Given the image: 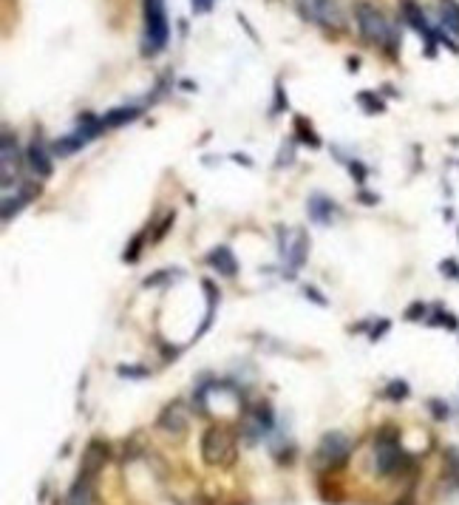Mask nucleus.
<instances>
[{
    "mask_svg": "<svg viewBox=\"0 0 459 505\" xmlns=\"http://www.w3.org/2000/svg\"><path fill=\"white\" fill-rule=\"evenodd\" d=\"M406 463V452L394 435V429H383L380 437L374 440V469L377 474H394Z\"/></svg>",
    "mask_w": 459,
    "mask_h": 505,
    "instance_id": "39448f33",
    "label": "nucleus"
},
{
    "mask_svg": "<svg viewBox=\"0 0 459 505\" xmlns=\"http://www.w3.org/2000/svg\"><path fill=\"white\" fill-rule=\"evenodd\" d=\"M26 159H28V168H31L40 179L51 176V159H48V154H45V148H43V142H40V139H34V142L28 145Z\"/></svg>",
    "mask_w": 459,
    "mask_h": 505,
    "instance_id": "f8f14e48",
    "label": "nucleus"
},
{
    "mask_svg": "<svg viewBox=\"0 0 459 505\" xmlns=\"http://www.w3.org/2000/svg\"><path fill=\"white\" fill-rule=\"evenodd\" d=\"M295 134H298V139L303 142V145H312V148H320V139L315 137V131H312V125L306 128V119H295Z\"/></svg>",
    "mask_w": 459,
    "mask_h": 505,
    "instance_id": "f3484780",
    "label": "nucleus"
},
{
    "mask_svg": "<svg viewBox=\"0 0 459 505\" xmlns=\"http://www.w3.org/2000/svg\"><path fill=\"white\" fill-rule=\"evenodd\" d=\"M346 165H349V171H352V176H355L357 182H366V176H369V168H366L360 159H349Z\"/></svg>",
    "mask_w": 459,
    "mask_h": 505,
    "instance_id": "aec40b11",
    "label": "nucleus"
},
{
    "mask_svg": "<svg viewBox=\"0 0 459 505\" xmlns=\"http://www.w3.org/2000/svg\"><path fill=\"white\" fill-rule=\"evenodd\" d=\"M355 14H357V28H360V34H363L369 43H374V46H389V48L397 46V31H394V26H392L374 6L360 3V6L355 9Z\"/></svg>",
    "mask_w": 459,
    "mask_h": 505,
    "instance_id": "f03ea898",
    "label": "nucleus"
},
{
    "mask_svg": "<svg viewBox=\"0 0 459 505\" xmlns=\"http://www.w3.org/2000/svg\"><path fill=\"white\" fill-rule=\"evenodd\" d=\"M232 159H235L238 165H247V168L252 165V159H249V156H244V154H232Z\"/></svg>",
    "mask_w": 459,
    "mask_h": 505,
    "instance_id": "c85d7f7f",
    "label": "nucleus"
},
{
    "mask_svg": "<svg viewBox=\"0 0 459 505\" xmlns=\"http://www.w3.org/2000/svg\"><path fill=\"white\" fill-rule=\"evenodd\" d=\"M309 219L312 222H318V225H329L332 219H335V213H338V208H335V202L329 199V196H323V193H315V196H309Z\"/></svg>",
    "mask_w": 459,
    "mask_h": 505,
    "instance_id": "9d476101",
    "label": "nucleus"
},
{
    "mask_svg": "<svg viewBox=\"0 0 459 505\" xmlns=\"http://www.w3.org/2000/svg\"><path fill=\"white\" fill-rule=\"evenodd\" d=\"M119 375L122 378H145L148 369H134V366H119Z\"/></svg>",
    "mask_w": 459,
    "mask_h": 505,
    "instance_id": "cd10ccee",
    "label": "nucleus"
},
{
    "mask_svg": "<svg viewBox=\"0 0 459 505\" xmlns=\"http://www.w3.org/2000/svg\"><path fill=\"white\" fill-rule=\"evenodd\" d=\"M431 324H437V326H448V329H457L459 326V321L454 312H440V315H434Z\"/></svg>",
    "mask_w": 459,
    "mask_h": 505,
    "instance_id": "412c9836",
    "label": "nucleus"
},
{
    "mask_svg": "<svg viewBox=\"0 0 459 505\" xmlns=\"http://www.w3.org/2000/svg\"><path fill=\"white\" fill-rule=\"evenodd\" d=\"M306 253H309V236L303 233V230H298L295 233V239H292V245H289V250H286V267H289V278L295 275V270L298 267H303V261H306Z\"/></svg>",
    "mask_w": 459,
    "mask_h": 505,
    "instance_id": "9b49d317",
    "label": "nucleus"
},
{
    "mask_svg": "<svg viewBox=\"0 0 459 505\" xmlns=\"http://www.w3.org/2000/svg\"><path fill=\"white\" fill-rule=\"evenodd\" d=\"M440 270H443V275H448V278H459V264L454 258H446V261L440 264Z\"/></svg>",
    "mask_w": 459,
    "mask_h": 505,
    "instance_id": "a878e982",
    "label": "nucleus"
},
{
    "mask_svg": "<svg viewBox=\"0 0 459 505\" xmlns=\"http://www.w3.org/2000/svg\"><path fill=\"white\" fill-rule=\"evenodd\" d=\"M386 329H389V321H383V324H380V326H377V329L372 332V341H377V338H380V335H383Z\"/></svg>",
    "mask_w": 459,
    "mask_h": 505,
    "instance_id": "c756f323",
    "label": "nucleus"
},
{
    "mask_svg": "<svg viewBox=\"0 0 459 505\" xmlns=\"http://www.w3.org/2000/svg\"><path fill=\"white\" fill-rule=\"evenodd\" d=\"M108 455H111L108 443H102V440H91L88 449H85V455H82V469H80V474H85V477H97L99 469L108 463Z\"/></svg>",
    "mask_w": 459,
    "mask_h": 505,
    "instance_id": "1a4fd4ad",
    "label": "nucleus"
},
{
    "mask_svg": "<svg viewBox=\"0 0 459 505\" xmlns=\"http://www.w3.org/2000/svg\"><path fill=\"white\" fill-rule=\"evenodd\" d=\"M207 264L213 267V270H219L222 275H227L232 278L235 272H238V261H235V255L230 248H216V250L207 253Z\"/></svg>",
    "mask_w": 459,
    "mask_h": 505,
    "instance_id": "ddd939ff",
    "label": "nucleus"
},
{
    "mask_svg": "<svg viewBox=\"0 0 459 505\" xmlns=\"http://www.w3.org/2000/svg\"><path fill=\"white\" fill-rule=\"evenodd\" d=\"M20 168V151H17V139L11 137V131H3L0 139V171H3V191L11 188L14 176Z\"/></svg>",
    "mask_w": 459,
    "mask_h": 505,
    "instance_id": "423d86ee",
    "label": "nucleus"
},
{
    "mask_svg": "<svg viewBox=\"0 0 459 505\" xmlns=\"http://www.w3.org/2000/svg\"><path fill=\"white\" fill-rule=\"evenodd\" d=\"M139 117V108H114V111H108L105 117H102V125L105 128H119V125H125V122H131V119H136Z\"/></svg>",
    "mask_w": 459,
    "mask_h": 505,
    "instance_id": "2eb2a0df",
    "label": "nucleus"
},
{
    "mask_svg": "<svg viewBox=\"0 0 459 505\" xmlns=\"http://www.w3.org/2000/svg\"><path fill=\"white\" fill-rule=\"evenodd\" d=\"M440 17H443V26H446L448 31L459 34V6L454 3V0H446V3H443Z\"/></svg>",
    "mask_w": 459,
    "mask_h": 505,
    "instance_id": "dca6fc26",
    "label": "nucleus"
},
{
    "mask_svg": "<svg viewBox=\"0 0 459 505\" xmlns=\"http://www.w3.org/2000/svg\"><path fill=\"white\" fill-rule=\"evenodd\" d=\"M448 463H454L459 469V449H448Z\"/></svg>",
    "mask_w": 459,
    "mask_h": 505,
    "instance_id": "7c9ffc66",
    "label": "nucleus"
},
{
    "mask_svg": "<svg viewBox=\"0 0 459 505\" xmlns=\"http://www.w3.org/2000/svg\"><path fill=\"white\" fill-rule=\"evenodd\" d=\"M386 395L392 400H403V398H409V383L406 381H392L389 389H386Z\"/></svg>",
    "mask_w": 459,
    "mask_h": 505,
    "instance_id": "6ab92c4d",
    "label": "nucleus"
},
{
    "mask_svg": "<svg viewBox=\"0 0 459 505\" xmlns=\"http://www.w3.org/2000/svg\"><path fill=\"white\" fill-rule=\"evenodd\" d=\"M303 295H306L309 301H315L318 307H329V301L320 295V289H318V287H309V284H306V287H303Z\"/></svg>",
    "mask_w": 459,
    "mask_h": 505,
    "instance_id": "5701e85b",
    "label": "nucleus"
},
{
    "mask_svg": "<svg viewBox=\"0 0 459 505\" xmlns=\"http://www.w3.org/2000/svg\"><path fill=\"white\" fill-rule=\"evenodd\" d=\"M303 17L320 23V26H340V14L332 0H298Z\"/></svg>",
    "mask_w": 459,
    "mask_h": 505,
    "instance_id": "0eeeda50",
    "label": "nucleus"
},
{
    "mask_svg": "<svg viewBox=\"0 0 459 505\" xmlns=\"http://www.w3.org/2000/svg\"><path fill=\"white\" fill-rule=\"evenodd\" d=\"M428 406H431V415H434L437 420H448V418H451L448 403H443V400H428Z\"/></svg>",
    "mask_w": 459,
    "mask_h": 505,
    "instance_id": "4be33fe9",
    "label": "nucleus"
},
{
    "mask_svg": "<svg viewBox=\"0 0 459 505\" xmlns=\"http://www.w3.org/2000/svg\"><path fill=\"white\" fill-rule=\"evenodd\" d=\"M31 196H34V188H20L14 196L6 193V196H3V222H11V216H14Z\"/></svg>",
    "mask_w": 459,
    "mask_h": 505,
    "instance_id": "4468645a",
    "label": "nucleus"
},
{
    "mask_svg": "<svg viewBox=\"0 0 459 505\" xmlns=\"http://www.w3.org/2000/svg\"><path fill=\"white\" fill-rule=\"evenodd\" d=\"M156 426H159L165 435H176V437H182V435L188 432V412H185V406H182V403H171V406H165L162 415H159V420H156Z\"/></svg>",
    "mask_w": 459,
    "mask_h": 505,
    "instance_id": "6e6552de",
    "label": "nucleus"
},
{
    "mask_svg": "<svg viewBox=\"0 0 459 505\" xmlns=\"http://www.w3.org/2000/svg\"><path fill=\"white\" fill-rule=\"evenodd\" d=\"M171 37V26H168V11H165V0H145V40H142V51L145 54H159L168 46Z\"/></svg>",
    "mask_w": 459,
    "mask_h": 505,
    "instance_id": "7ed1b4c3",
    "label": "nucleus"
},
{
    "mask_svg": "<svg viewBox=\"0 0 459 505\" xmlns=\"http://www.w3.org/2000/svg\"><path fill=\"white\" fill-rule=\"evenodd\" d=\"M352 455V440L340 432H329L323 435V440L318 443L315 455H312V469L315 472H335L340 469Z\"/></svg>",
    "mask_w": 459,
    "mask_h": 505,
    "instance_id": "20e7f679",
    "label": "nucleus"
},
{
    "mask_svg": "<svg viewBox=\"0 0 459 505\" xmlns=\"http://www.w3.org/2000/svg\"><path fill=\"white\" fill-rule=\"evenodd\" d=\"M457 489H459V480H457Z\"/></svg>",
    "mask_w": 459,
    "mask_h": 505,
    "instance_id": "473e14b6",
    "label": "nucleus"
},
{
    "mask_svg": "<svg viewBox=\"0 0 459 505\" xmlns=\"http://www.w3.org/2000/svg\"><path fill=\"white\" fill-rule=\"evenodd\" d=\"M142 242H145V236L139 233V236L131 242V248L125 250V255H122V258H125V261H136V258H139V248H142Z\"/></svg>",
    "mask_w": 459,
    "mask_h": 505,
    "instance_id": "393cba45",
    "label": "nucleus"
},
{
    "mask_svg": "<svg viewBox=\"0 0 459 505\" xmlns=\"http://www.w3.org/2000/svg\"><path fill=\"white\" fill-rule=\"evenodd\" d=\"M426 312H428V309H426V304H420V301H417V304H411V307L406 309V318H409V321H423V318H426Z\"/></svg>",
    "mask_w": 459,
    "mask_h": 505,
    "instance_id": "b1692460",
    "label": "nucleus"
},
{
    "mask_svg": "<svg viewBox=\"0 0 459 505\" xmlns=\"http://www.w3.org/2000/svg\"><path fill=\"white\" fill-rule=\"evenodd\" d=\"M357 102H360L369 114H383V108H386V105H383V102H380L372 91H360V94H357Z\"/></svg>",
    "mask_w": 459,
    "mask_h": 505,
    "instance_id": "a211bd4d",
    "label": "nucleus"
},
{
    "mask_svg": "<svg viewBox=\"0 0 459 505\" xmlns=\"http://www.w3.org/2000/svg\"><path fill=\"white\" fill-rule=\"evenodd\" d=\"M360 202H369V205H374V202H377V196H372V193H366V191H363V193H360Z\"/></svg>",
    "mask_w": 459,
    "mask_h": 505,
    "instance_id": "2f4dec72",
    "label": "nucleus"
},
{
    "mask_svg": "<svg viewBox=\"0 0 459 505\" xmlns=\"http://www.w3.org/2000/svg\"><path fill=\"white\" fill-rule=\"evenodd\" d=\"M202 460L210 469H225L235 463V437L225 426H210L202 435Z\"/></svg>",
    "mask_w": 459,
    "mask_h": 505,
    "instance_id": "f257e3e1",
    "label": "nucleus"
},
{
    "mask_svg": "<svg viewBox=\"0 0 459 505\" xmlns=\"http://www.w3.org/2000/svg\"><path fill=\"white\" fill-rule=\"evenodd\" d=\"M190 6H193V11H196V14H207V11L216 6V0H193Z\"/></svg>",
    "mask_w": 459,
    "mask_h": 505,
    "instance_id": "bb28decb",
    "label": "nucleus"
}]
</instances>
